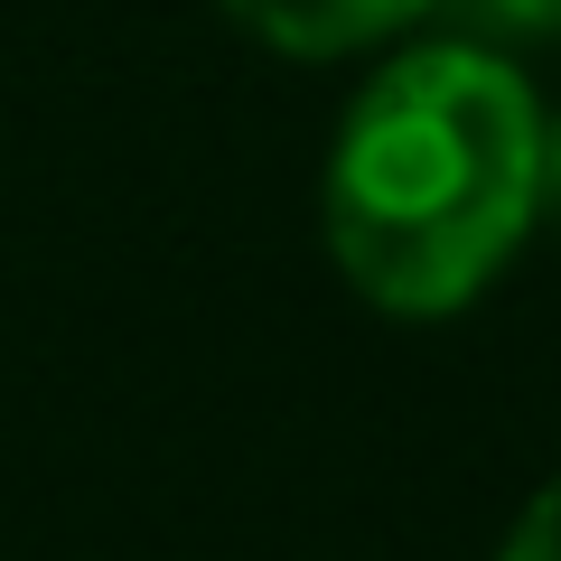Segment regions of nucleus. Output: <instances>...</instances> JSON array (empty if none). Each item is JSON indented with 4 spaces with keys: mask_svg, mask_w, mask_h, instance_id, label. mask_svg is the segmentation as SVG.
I'll return each mask as SVG.
<instances>
[{
    "mask_svg": "<svg viewBox=\"0 0 561 561\" xmlns=\"http://www.w3.org/2000/svg\"><path fill=\"white\" fill-rule=\"evenodd\" d=\"M542 206V103L496 47H402L337 122L328 253L375 309L449 319Z\"/></svg>",
    "mask_w": 561,
    "mask_h": 561,
    "instance_id": "1",
    "label": "nucleus"
},
{
    "mask_svg": "<svg viewBox=\"0 0 561 561\" xmlns=\"http://www.w3.org/2000/svg\"><path fill=\"white\" fill-rule=\"evenodd\" d=\"M421 10H440V0H225V20H243L280 57H346V47L393 38Z\"/></svg>",
    "mask_w": 561,
    "mask_h": 561,
    "instance_id": "2",
    "label": "nucleus"
},
{
    "mask_svg": "<svg viewBox=\"0 0 561 561\" xmlns=\"http://www.w3.org/2000/svg\"><path fill=\"white\" fill-rule=\"evenodd\" d=\"M486 38H561V0H449Z\"/></svg>",
    "mask_w": 561,
    "mask_h": 561,
    "instance_id": "3",
    "label": "nucleus"
},
{
    "mask_svg": "<svg viewBox=\"0 0 561 561\" xmlns=\"http://www.w3.org/2000/svg\"><path fill=\"white\" fill-rule=\"evenodd\" d=\"M496 561H561V478L515 515V534H505V552H496Z\"/></svg>",
    "mask_w": 561,
    "mask_h": 561,
    "instance_id": "4",
    "label": "nucleus"
},
{
    "mask_svg": "<svg viewBox=\"0 0 561 561\" xmlns=\"http://www.w3.org/2000/svg\"><path fill=\"white\" fill-rule=\"evenodd\" d=\"M542 216L561 225V122H542Z\"/></svg>",
    "mask_w": 561,
    "mask_h": 561,
    "instance_id": "5",
    "label": "nucleus"
}]
</instances>
